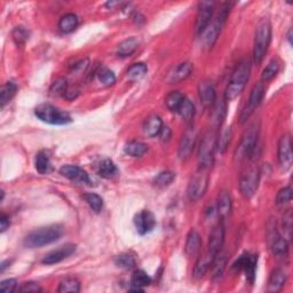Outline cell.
<instances>
[{"instance_id":"cell-53","label":"cell","mask_w":293,"mask_h":293,"mask_svg":"<svg viewBox=\"0 0 293 293\" xmlns=\"http://www.w3.org/2000/svg\"><path fill=\"white\" fill-rule=\"evenodd\" d=\"M88 67V60H83V61H80V62L78 63H76L74 65V71L76 72H82L84 71L85 69H86Z\"/></svg>"},{"instance_id":"cell-40","label":"cell","mask_w":293,"mask_h":293,"mask_svg":"<svg viewBox=\"0 0 293 293\" xmlns=\"http://www.w3.org/2000/svg\"><path fill=\"white\" fill-rule=\"evenodd\" d=\"M85 202L87 203V205L91 207V209L95 212V213H100L103 209V200L102 198L96 195V193L89 192V193H85L83 196Z\"/></svg>"},{"instance_id":"cell-24","label":"cell","mask_w":293,"mask_h":293,"mask_svg":"<svg viewBox=\"0 0 293 293\" xmlns=\"http://www.w3.org/2000/svg\"><path fill=\"white\" fill-rule=\"evenodd\" d=\"M202 248V238L196 229H191L189 231L186 240V247H184V252L188 257H195L196 254L201 251Z\"/></svg>"},{"instance_id":"cell-8","label":"cell","mask_w":293,"mask_h":293,"mask_svg":"<svg viewBox=\"0 0 293 293\" xmlns=\"http://www.w3.org/2000/svg\"><path fill=\"white\" fill-rule=\"evenodd\" d=\"M207 186H209V174L206 169L200 168V171L193 174L188 183L187 193L189 200L192 202L200 201L201 198L204 197Z\"/></svg>"},{"instance_id":"cell-43","label":"cell","mask_w":293,"mask_h":293,"mask_svg":"<svg viewBox=\"0 0 293 293\" xmlns=\"http://www.w3.org/2000/svg\"><path fill=\"white\" fill-rule=\"evenodd\" d=\"M174 179H176V174H174L173 172H171V171H163V172H160L158 176L155 178L154 183H155L156 187L165 188V187L169 186V184H171L174 181Z\"/></svg>"},{"instance_id":"cell-33","label":"cell","mask_w":293,"mask_h":293,"mask_svg":"<svg viewBox=\"0 0 293 293\" xmlns=\"http://www.w3.org/2000/svg\"><path fill=\"white\" fill-rule=\"evenodd\" d=\"M184 97L186 96H184L181 92L173 91L165 99V105H166L168 110H171L172 112H178V110L180 109Z\"/></svg>"},{"instance_id":"cell-42","label":"cell","mask_w":293,"mask_h":293,"mask_svg":"<svg viewBox=\"0 0 293 293\" xmlns=\"http://www.w3.org/2000/svg\"><path fill=\"white\" fill-rule=\"evenodd\" d=\"M148 71V68L144 63H134L127 70V78L131 80H139Z\"/></svg>"},{"instance_id":"cell-18","label":"cell","mask_w":293,"mask_h":293,"mask_svg":"<svg viewBox=\"0 0 293 293\" xmlns=\"http://www.w3.org/2000/svg\"><path fill=\"white\" fill-rule=\"evenodd\" d=\"M198 96H200V100L202 106L205 108V109H209V108L213 107V105L216 101V92L214 84L211 82V80H203L198 85Z\"/></svg>"},{"instance_id":"cell-15","label":"cell","mask_w":293,"mask_h":293,"mask_svg":"<svg viewBox=\"0 0 293 293\" xmlns=\"http://www.w3.org/2000/svg\"><path fill=\"white\" fill-rule=\"evenodd\" d=\"M277 156H278V162H280L281 166L284 169H289L293 162L292 140L289 134L283 135L280 139V141H278Z\"/></svg>"},{"instance_id":"cell-34","label":"cell","mask_w":293,"mask_h":293,"mask_svg":"<svg viewBox=\"0 0 293 293\" xmlns=\"http://www.w3.org/2000/svg\"><path fill=\"white\" fill-rule=\"evenodd\" d=\"M97 171H99V174H100V177L105 178V179H111L117 176L118 169L115 163H113L111 159L106 158L102 160L100 165H99Z\"/></svg>"},{"instance_id":"cell-47","label":"cell","mask_w":293,"mask_h":293,"mask_svg":"<svg viewBox=\"0 0 293 293\" xmlns=\"http://www.w3.org/2000/svg\"><path fill=\"white\" fill-rule=\"evenodd\" d=\"M29 31H28L25 27H16L12 32L13 40L15 41L16 45H25L27 40L29 39Z\"/></svg>"},{"instance_id":"cell-21","label":"cell","mask_w":293,"mask_h":293,"mask_svg":"<svg viewBox=\"0 0 293 293\" xmlns=\"http://www.w3.org/2000/svg\"><path fill=\"white\" fill-rule=\"evenodd\" d=\"M134 225L140 235L149 234L156 226V218L150 211H141L134 216Z\"/></svg>"},{"instance_id":"cell-46","label":"cell","mask_w":293,"mask_h":293,"mask_svg":"<svg viewBox=\"0 0 293 293\" xmlns=\"http://www.w3.org/2000/svg\"><path fill=\"white\" fill-rule=\"evenodd\" d=\"M278 70H280V63H278V61L272 60L271 62L268 63L267 67L263 69L261 79L263 80V82H268V80H271L275 77L278 72Z\"/></svg>"},{"instance_id":"cell-55","label":"cell","mask_w":293,"mask_h":293,"mask_svg":"<svg viewBox=\"0 0 293 293\" xmlns=\"http://www.w3.org/2000/svg\"><path fill=\"white\" fill-rule=\"evenodd\" d=\"M286 38H287V40H289V44L291 45L292 44V29H290L289 32H287Z\"/></svg>"},{"instance_id":"cell-3","label":"cell","mask_w":293,"mask_h":293,"mask_svg":"<svg viewBox=\"0 0 293 293\" xmlns=\"http://www.w3.org/2000/svg\"><path fill=\"white\" fill-rule=\"evenodd\" d=\"M272 40V23L268 17H263L259 21L256 28L253 45V61L256 64H260L266 55L269 44Z\"/></svg>"},{"instance_id":"cell-23","label":"cell","mask_w":293,"mask_h":293,"mask_svg":"<svg viewBox=\"0 0 293 293\" xmlns=\"http://www.w3.org/2000/svg\"><path fill=\"white\" fill-rule=\"evenodd\" d=\"M215 257L216 256H214V254H212L211 252L207 251L206 254H204V256L198 259L195 264V268H193V272H192L193 277L198 280V278H202L203 276H204L205 274L211 269Z\"/></svg>"},{"instance_id":"cell-31","label":"cell","mask_w":293,"mask_h":293,"mask_svg":"<svg viewBox=\"0 0 293 293\" xmlns=\"http://www.w3.org/2000/svg\"><path fill=\"white\" fill-rule=\"evenodd\" d=\"M17 91V85L14 82H7L4 85L0 92V106L4 108L8 102H11L12 99L15 96Z\"/></svg>"},{"instance_id":"cell-2","label":"cell","mask_w":293,"mask_h":293,"mask_svg":"<svg viewBox=\"0 0 293 293\" xmlns=\"http://www.w3.org/2000/svg\"><path fill=\"white\" fill-rule=\"evenodd\" d=\"M63 235V227L60 225H52L42 227L27 236L25 238V245L29 249L42 248L56 242Z\"/></svg>"},{"instance_id":"cell-38","label":"cell","mask_w":293,"mask_h":293,"mask_svg":"<svg viewBox=\"0 0 293 293\" xmlns=\"http://www.w3.org/2000/svg\"><path fill=\"white\" fill-rule=\"evenodd\" d=\"M178 113L186 121H191L193 116H195V106H193V103L189 99L184 97L180 109L178 110Z\"/></svg>"},{"instance_id":"cell-17","label":"cell","mask_w":293,"mask_h":293,"mask_svg":"<svg viewBox=\"0 0 293 293\" xmlns=\"http://www.w3.org/2000/svg\"><path fill=\"white\" fill-rule=\"evenodd\" d=\"M225 235H226V228L224 222L220 221L216 224L213 229H212L209 238V252H211L214 256H218L221 252L222 248L225 244Z\"/></svg>"},{"instance_id":"cell-7","label":"cell","mask_w":293,"mask_h":293,"mask_svg":"<svg viewBox=\"0 0 293 293\" xmlns=\"http://www.w3.org/2000/svg\"><path fill=\"white\" fill-rule=\"evenodd\" d=\"M35 115L41 121L51 125H67L72 121L68 112L60 110L59 108L50 105V103H41L35 109Z\"/></svg>"},{"instance_id":"cell-11","label":"cell","mask_w":293,"mask_h":293,"mask_svg":"<svg viewBox=\"0 0 293 293\" xmlns=\"http://www.w3.org/2000/svg\"><path fill=\"white\" fill-rule=\"evenodd\" d=\"M213 9L214 3L212 2H203L198 5V12L195 23V32L197 36L203 35V32L209 27L212 21V16H213Z\"/></svg>"},{"instance_id":"cell-52","label":"cell","mask_w":293,"mask_h":293,"mask_svg":"<svg viewBox=\"0 0 293 293\" xmlns=\"http://www.w3.org/2000/svg\"><path fill=\"white\" fill-rule=\"evenodd\" d=\"M9 226H11V222H9V218L6 214H2L0 215V231L4 233V231H6Z\"/></svg>"},{"instance_id":"cell-5","label":"cell","mask_w":293,"mask_h":293,"mask_svg":"<svg viewBox=\"0 0 293 293\" xmlns=\"http://www.w3.org/2000/svg\"><path fill=\"white\" fill-rule=\"evenodd\" d=\"M216 149V134L214 131H207L203 135L198 148V164L202 169H210L214 163V151Z\"/></svg>"},{"instance_id":"cell-41","label":"cell","mask_w":293,"mask_h":293,"mask_svg":"<svg viewBox=\"0 0 293 293\" xmlns=\"http://www.w3.org/2000/svg\"><path fill=\"white\" fill-rule=\"evenodd\" d=\"M68 92V82L65 78H58L51 85L50 93L53 96L65 95Z\"/></svg>"},{"instance_id":"cell-50","label":"cell","mask_w":293,"mask_h":293,"mask_svg":"<svg viewBox=\"0 0 293 293\" xmlns=\"http://www.w3.org/2000/svg\"><path fill=\"white\" fill-rule=\"evenodd\" d=\"M17 287V282L14 278H7V280L3 281L0 283V291L6 292V293H12L14 291H16Z\"/></svg>"},{"instance_id":"cell-28","label":"cell","mask_w":293,"mask_h":293,"mask_svg":"<svg viewBox=\"0 0 293 293\" xmlns=\"http://www.w3.org/2000/svg\"><path fill=\"white\" fill-rule=\"evenodd\" d=\"M139 39L135 37H131L129 39L123 40L119 45L117 46V55L121 58L131 56L139 47Z\"/></svg>"},{"instance_id":"cell-1","label":"cell","mask_w":293,"mask_h":293,"mask_svg":"<svg viewBox=\"0 0 293 293\" xmlns=\"http://www.w3.org/2000/svg\"><path fill=\"white\" fill-rule=\"evenodd\" d=\"M250 72H251V64L249 60H244L237 64V67L231 74V77L228 85H227L224 97L227 101L235 100L236 97L240 95V93L244 91L247 83L250 78Z\"/></svg>"},{"instance_id":"cell-48","label":"cell","mask_w":293,"mask_h":293,"mask_svg":"<svg viewBox=\"0 0 293 293\" xmlns=\"http://www.w3.org/2000/svg\"><path fill=\"white\" fill-rule=\"evenodd\" d=\"M291 200H292V188L285 187L278 191L276 196V204L278 206H283L284 204H287V203L291 202Z\"/></svg>"},{"instance_id":"cell-13","label":"cell","mask_w":293,"mask_h":293,"mask_svg":"<svg viewBox=\"0 0 293 293\" xmlns=\"http://www.w3.org/2000/svg\"><path fill=\"white\" fill-rule=\"evenodd\" d=\"M196 140H197V134L193 127H189V129L184 131V133L182 134V138L180 140V143H179V149H178L179 158L181 160H187L190 158L192 151L195 149Z\"/></svg>"},{"instance_id":"cell-39","label":"cell","mask_w":293,"mask_h":293,"mask_svg":"<svg viewBox=\"0 0 293 293\" xmlns=\"http://www.w3.org/2000/svg\"><path fill=\"white\" fill-rule=\"evenodd\" d=\"M231 135H233V131H231L230 127H227V129L221 132L220 138H216V150H218L220 154H224L227 148H228Z\"/></svg>"},{"instance_id":"cell-49","label":"cell","mask_w":293,"mask_h":293,"mask_svg":"<svg viewBox=\"0 0 293 293\" xmlns=\"http://www.w3.org/2000/svg\"><path fill=\"white\" fill-rule=\"evenodd\" d=\"M282 227H283V230H284V234L286 235L285 238L290 239L291 235H292V213H291V211L286 212V214L283 216Z\"/></svg>"},{"instance_id":"cell-45","label":"cell","mask_w":293,"mask_h":293,"mask_svg":"<svg viewBox=\"0 0 293 293\" xmlns=\"http://www.w3.org/2000/svg\"><path fill=\"white\" fill-rule=\"evenodd\" d=\"M97 78L99 82L105 86H111L116 83V76L110 69L108 68H101L97 71Z\"/></svg>"},{"instance_id":"cell-32","label":"cell","mask_w":293,"mask_h":293,"mask_svg":"<svg viewBox=\"0 0 293 293\" xmlns=\"http://www.w3.org/2000/svg\"><path fill=\"white\" fill-rule=\"evenodd\" d=\"M124 150L127 155L132 156V157H141V156L146 153L148 145L143 142H141V141L133 140L126 143Z\"/></svg>"},{"instance_id":"cell-51","label":"cell","mask_w":293,"mask_h":293,"mask_svg":"<svg viewBox=\"0 0 293 293\" xmlns=\"http://www.w3.org/2000/svg\"><path fill=\"white\" fill-rule=\"evenodd\" d=\"M18 291L25 292V293H39L42 291V289L37 284V283L29 282V283H25V284L18 289Z\"/></svg>"},{"instance_id":"cell-37","label":"cell","mask_w":293,"mask_h":293,"mask_svg":"<svg viewBox=\"0 0 293 293\" xmlns=\"http://www.w3.org/2000/svg\"><path fill=\"white\" fill-rule=\"evenodd\" d=\"M227 266V257L226 254H218L215 257L213 264H212V272H213V280H219L224 275V272Z\"/></svg>"},{"instance_id":"cell-44","label":"cell","mask_w":293,"mask_h":293,"mask_svg":"<svg viewBox=\"0 0 293 293\" xmlns=\"http://www.w3.org/2000/svg\"><path fill=\"white\" fill-rule=\"evenodd\" d=\"M135 258L129 253H121L115 258V264L123 269H132L135 267Z\"/></svg>"},{"instance_id":"cell-20","label":"cell","mask_w":293,"mask_h":293,"mask_svg":"<svg viewBox=\"0 0 293 293\" xmlns=\"http://www.w3.org/2000/svg\"><path fill=\"white\" fill-rule=\"evenodd\" d=\"M60 174L62 177L69 179V180L80 184L91 183V179H89L87 172L82 167L76 166V165H64V166L60 168Z\"/></svg>"},{"instance_id":"cell-30","label":"cell","mask_w":293,"mask_h":293,"mask_svg":"<svg viewBox=\"0 0 293 293\" xmlns=\"http://www.w3.org/2000/svg\"><path fill=\"white\" fill-rule=\"evenodd\" d=\"M35 166H36L37 172L40 174H46L50 172L51 159H50V155L47 151L42 150L37 154L36 160H35Z\"/></svg>"},{"instance_id":"cell-54","label":"cell","mask_w":293,"mask_h":293,"mask_svg":"<svg viewBox=\"0 0 293 293\" xmlns=\"http://www.w3.org/2000/svg\"><path fill=\"white\" fill-rule=\"evenodd\" d=\"M158 136L162 141H168L169 138H171V130H169L167 126H163V129L160 131Z\"/></svg>"},{"instance_id":"cell-25","label":"cell","mask_w":293,"mask_h":293,"mask_svg":"<svg viewBox=\"0 0 293 293\" xmlns=\"http://www.w3.org/2000/svg\"><path fill=\"white\" fill-rule=\"evenodd\" d=\"M231 209H233V201H231V196L229 191L222 190L219 193L218 202H216V212L221 219H226L231 213Z\"/></svg>"},{"instance_id":"cell-22","label":"cell","mask_w":293,"mask_h":293,"mask_svg":"<svg viewBox=\"0 0 293 293\" xmlns=\"http://www.w3.org/2000/svg\"><path fill=\"white\" fill-rule=\"evenodd\" d=\"M226 116H227V100L225 97H221L220 100H216L213 107H212V115H211L212 125H213L215 129H218V127L224 124Z\"/></svg>"},{"instance_id":"cell-35","label":"cell","mask_w":293,"mask_h":293,"mask_svg":"<svg viewBox=\"0 0 293 293\" xmlns=\"http://www.w3.org/2000/svg\"><path fill=\"white\" fill-rule=\"evenodd\" d=\"M58 291L60 293H78L80 291V282L75 277H67L61 281Z\"/></svg>"},{"instance_id":"cell-36","label":"cell","mask_w":293,"mask_h":293,"mask_svg":"<svg viewBox=\"0 0 293 293\" xmlns=\"http://www.w3.org/2000/svg\"><path fill=\"white\" fill-rule=\"evenodd\" d=\"M131 283L133 286L143 289V287L149 286L151 284V278L145 272L141 271V269H138V271H135L133 274H132Z\"/></svg>"},{"instance_id":"cell-10","label":"cell","mask_w":293,"mask_h":293,"mask_svg":"<svg viewBox=\"0 0 293 293\" xmlns=\"http://www.w3.org/2000/svg\"><path fill=\"white\" fill-rule=\"evenodd\" d=\"M263 95H264L263 84L258 83V84L254 85L251 93H250L247 106L244 107L242 113H240L239 121L242 123V124H244V123L252 116V113L257 110V108L259 107V105L262 101Z\"/></svg>"},{"instance_id":"cell-29","label":"cell","mask_w":293,"mask_h":293,"mask_svg":"<svg viewBox=\"0 0 293 293\" xmlns=\"http://www.w3.org/2000/svg\"><path fill=\"white\" fill-rule=\"evenodd\" d=\"M78 16L74 13H68L60 18L59 28L63 34H70L78 27Z\"/></svg>"},{"instance_id":"cell-4","label":"cell","mask_w":293,"mask_h":293,"mask_svg":"<svg viewBox=\"0 0 293 293\" xmlns=\"http://www.w3.org/2000/svg\"><path fill=\"white\" fill-rule=\"evenodd\" d=\"M228 14H229V5L226 4L225 6L220 9L218 15L211 21L209 27L206 28V30L203 32L202 44L205 50H210L214 46L221 34L222 28L225 26V22L227 20Z\"/></svg>"},{"instance_id":"cell-26","label":"cell","mask_w":293,"mask_h":293,"mask_svg":"<svg viewBox=\"0 0 293 293\" xmlns=\"http://www.w3.org/2000/svg\"><path fill=\"white\" fill-rule=\"evenodd\" d=\"M286 282V274L281 268L274 269L268 281V292H278L282 290Z\"/></svg>"},{"instance_id":"cell-6","label":"cell","mask_w":293,"mask_h":293,"mask_svg":"<svg viewBox=\"0 0 293 293\" xmlns=\"http://www.w3.org/2000/svg\"><path fill=\"white\" fill-rule=\"evenodd\" d=\"M258 138H259V125L257 123H254V124H252L247 131H245L242 139H240L237 148L235 150V159L242 162V160L251 157L258 144Z\"/></svg>"},{"instance_id":"cell-16","label":"cell","mask_w":293,"mask_h":293,"mask_svg":"<svg viewBox=\"0 0 293 293\" xmlns=\"http://www.w3.org/2000/svg\"><path fill=\"white\" fill-rule=\"evenodd\" d=\"M76 249H77V247H76L75 244H70V243L65 244L63 245V247H60L59 249L53 250V251L45 254L44 258H42L41 260V262L44 264H47V266L59 263L67 258H69L70 256H72V254L76 252Z\"/></svg>"},{"instance_id":"cell-9","label":"cell","mask_w":293,"mask_h":293,"mask_svg":"<svg viewBox=\"0 0 293 293\" xmlns=\"http://www.w3.org/2000/svg\"><path fill=\"white\" fill-rule=\"evenodd\" d=\"M260 182V169L257 166L248 168L239 180V190L245 198H251L258 190Z\"/></svg>"},{"instance_id":"cell-12","label":"cell","mask_w":293,"mask_h":293,"mask_svg":"<svg viewBox=\"0 0 293 293\" xmlns=\"http://www.w3.org/2000/svg\"><path fill=\"white\" fill-rule=\"evenodd\" d=\"M258 264V256L251 253H244L233 263V268L243 271L247 275V280L253 284L256 278V271Z\"/></svg>"},{"instance_id":"cell-19","label":"cell","mask_w":293,"mask_h":293,"mask_svg":"<svg viewBox=\"0 0 293 293\" xmlns=\"http://www.w3.org/2000/svg\"><path fill=\"white\" fill-rule=\"evenodd\" d=\"M192 70H193V64L191 62H189V61L179 63L167 72L166 82L168 84L181 83L191 75Z\"/></svg>"},{"instance_id":"cell-27","label":"cell","mask_w":293,"mask_h":293,"mask_svg":"<svg viewBox=\"0 0 293 293\" xmlns=\"http://www.w3.org/2000/svg\"><path fill=\"white\" fill-rule=\"evenodd\" d=\"M163 121L159 116L153 115L148 117L143 124V133L149 138H155L159 135L160 131L163 129Z\"/></svg>"},{"instance_id":"cell-14","label":"cell","mask_w":293,"mask_h":293,"mask_svg":"<svg viewBox=\"0 0 293 293\" xmlns=\"http://www.w3.org/2000/svg\"><path fill=\"white\" fill-rule=\"evenodd\" d=\"M275 227L269 229L268 231V239L269 245H271V251L273 256L277 258H285L289 253V242L285 237L278 235L277 231L275 230Z\"/></svg>"}]
</instances>
